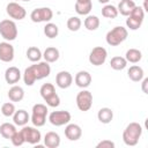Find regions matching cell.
<instances>
[{
  "label": "cell",
  "mask_w": 148,
  "mask_h": 148,
  "mask_svg": "<svg viewBox=\"0 0 148 148\" xmlns=\"http://www.w3.org/2000/svg\"><path fill=\"white\" fill-rule=\"evenodd\" d=\"M51 74V67L46 61H38L27 67L23 73V82L25 86H32L36 81L43 80Z\"/></svg>",
  "instance_id": "obj_1"
},
{
  "label": "cell",
  "mask_w": 148,
  "mask_h": 148,
  "mask_svg": "<svg viewBox=\"0 0 148 148\" xmlns=\"http://www.w3.org/2000/svg\"><path fill=\"white\" fill-rule=\"evenodd\" d=\"M142 135V126L139 123H130L123 132V141L126 146H136Z\"/></svg>",
  "instance_id": "obj_2"
},
{
  "label": "cell",
  "mask_w": 148,
  "mask_h": 148,
  "mask_svg": "<svg viewBox=\"0 0 148 148\" xmlns=\"http://www.w3.org/2000/svg\"><path fill=\"white\" fill-rule=\"evenodd\" d=\"M40 96L44 99V102L46 103L47 106L51 108H57L60 104V97L59 95L56 92V88L52 83H44L42 84L40 89H39Z\"/></svg>",
  "instance_id": "obj_3"
},
{
  "label": "cell",
  "mask_w": 148,
  "mask_h": 148,
  "mask_svg": "<svg viewBox=\"0 0 148 148\" xmlns=\"http://www.w3.org/2000/svg\"><path fill=\"white\" fill-rule=\"evenodd\" d=\"M128 36V31L123 25H117L108 31L105 36V40L110 46H118L124 40H126Z\"/></svg>",
  "instance_id": "obj_4"
},
{
  "label": "cell",
  "mask_w": 148,
  "mask_h": 148,
  "mask_svg": "<svg viewBox=\"0 0 148 148\" xmlns=\"http://www.w3.org/2000/svg\"><path fill=\"white\" fill-rule=\"evenodd\" d=\"M47 111L49 110H47L46 104H43V103H37L32 106L30 120L35 127H42L45 125Z\"/></svg>",
  "instance_id": "obj_5"
},
{
  "label": "cell",
  "mask_w": 148,
  "mask_h": 148,
  "mask_svg": "<svg viewBox=\"0 0 148 148\" xmlns=\"http://www.w3.org/2000/svg\"><path fill=\"white\" fill-rule=\"evenodd\" d=\"M17 27L13 20L6 18L0 22V35L7 42H13L17 37Z\"/></svg>",
  "instance_id": "obj_6"
},
{
  "label": "cell",
  "mask_w": 148,
  "mask_h": 148,
  "mask_svg": "<svg viewBox=\"0 0 148 148\" xmlns=\"http://www.w3.org/2000/svg\"><path fill=\"white\" fill-rule=\"evenodd\" d=\"M145 18V10L141 6H135L126 18V27L130 30H138Z\"/></svg>",
  "instance_id": "obj_7"
},
{
  "label": "cell",
  "mask_w": 148,
  "mask_h": 148,
  "mask_svg": "<svg viewBox=\"0 0 148 148\" xmlns=\"http://www.w3.org/2000/svg\"><path fill=\"white\" fill-rule=\"evenodd\" d=\"M75 102L80 111H83V112L89 111L92 106V94L87 89H82L81 91L77 92Z\"/></svg>",
  "instance_id": "obj_8"
},
{
  "label": "cell",
  "mask_w": 148,
  "mask_h": 148,
  "mask_svg": "<svg viewBox=\"0 0 148 148\" xmlns=\"http://www.w3.org/2000/svg\"><path fill=\"white\" fill-rule=\"evenodd\" d=\"M53 17V12L50 7H39L35 8L30 13V18L35 23H42V22H50Z\"/></svg>",
  "instance_id": "obj_9"
},
{
  "label": "cell",
  "mask_w": 148,
  "mask_h": 148,
  "mask_svg": "<svg viewBox=\"0 0 148 148\" xmlns=\"http://www.w3.org/2000/svg\"><path fill=\"white\" fill-rule=\"evenodd\" d=\"M72 119V116L68 111L66 110H59V111H52L49 114V121L53 126H64L67 125Z\"/></svg>",
  "instance_id": "obj_10"
},
{
  "label": "cell",
  "mask_w": 148,
  "mask_h": 148,
  "mask_svg": "<svg viewBox=\"0 0 148 148\" xmlns=\"http://www.w3.org/2000/svg\"><path fill=\"white\" fill-rule=\"evenodd\" d=\"M6 13L10 18L17 21H21L27 16V10L24 9V7L16 1H12L6 6Z\"/></svg>",
  "instance_id": "obj_11"
},
{
  "label": "cell",
  "mask_w": 148,
  "mask_h": 148,
  "mask_svg": "<svg viewBox=\"0 0 148 148\" xmlns=\"http://www.w3.org/2000/svg\"><path fill=\"white\" fill-rule=\"evenodd\" d=\"M108 51L103 46H95L89 53V62L94 66H101L106 61Z\"/></svg>",
  "instance_id": "obj_12"
},
{
  "label": "cell",
  "mask_w": 148,
  "mask_h": 148,
  "mask_svg": "<svg viewBox=\"0 0 148 148\" xmlns=\"http://www.w3.org/2000/svg\"><path fill=\"white\" fill-rule=\"evenodd\" d=\"M21 132L23 134L25 142H28L30 145H37L42 139V134H40L39 130H37L36 127L24 125V126H22Z\"/></svg>",
  "instance_id": "obj_13"
},
{
  "label": "cell",
  "mask_w": 148,
  "mask_h": 148,
  "mask_svg": "<svg viewBox=\"0 0 148 148\" xmlns=\"http://www.w3.org/2000/svg\"><path fill=\"white\" fill-rule=\"evenodd\" d=\"M15 50L10 42H1L0 43V60L3 62H10L14 59Z\"/></svg>",
  "instance_id": "obj_14"
},
{
  "label": "cell",
  "mask_w": 148,
  "mask_h": 148,
  "mask_svg": "<svg viewBox=\"0 0 148 148\" xmlns=\"http://www.w3.org/2000/svg\"><path fill=\"white\" fill-rule=\"evenodd\" d=\"M73 83V76L69 72L67 71H60L56 75V84L60 89H67L72 86Z\"/></svg>",
  "instance_id": "obj_15"
},
{
  "label": "cell",
  "mask_w": 148,
  "mask_h": 148,
  "mask_svg": "<svg viewBox=\"0 0 148 148\" xmlns=\"http://www.w3.org/2000/svg\"><path fill=\"white\" fill-rule=\"evenodd\" d=\"M65 136L69 141H76L82 136V128L77 124L68 123L65 127Z\"/></svg>",
  "instance_id": "obj_16"
},
{
  "label": "cell",
  "mask_w": 148,
  "mask_h": 148,
  "mask_svg": "<svg viewBox=\"0 0 148 148\" xmlns=\"http://www.w3.org/2000/svg\"><path fill=\"white\" fill-rule=\"evenodd\" d=\"M91 75L89 72L87 71H80L75 74V77H74V82L75 84L79 87V88H82V89H86L90 86L91 83Z\"/></svg>",
  "instance_id": "obj_17"
},
{
  "label": "cell",
  "mask_w": 148,
  "mask_h": 148,
  "mask_svg": "<svg viewBox=\"0 0 148 148\" xmlns=\"http://www.w3.org/2000/svg\"><path fill=\"white\" fill-rule=\"evenodd\" d=\"M22 74H21V71L15 67V66H10L8 67L6 71H5V80L8 84H15L20 81Z\"/></svg>",
  "instance_id": "obj_18"
},
{
  "label": "cell",
  "mask_w": 148,
  "mask_h": 148,
  "mask_svg": "<svg viewBox=\"0 0 148 148\" xmlns=\"http://www.w3.org/2000/svg\"><path fill=\"white\" fill-rule=\"evenodd\" d=\"M74 8L79 15H89L92 9V2L91 0H76Z\"/></svg>",
  "instance_id": "obj_19"
},
{
  "label": "cell",
  "mask_w": 148,
  "mask_h": 148,
  "mask_svg": "<svg viewBox=\"0 0 148 148\" xmlns=\"http://www.w3.org/2000/svg\"><path fill=\"white\" fill-rule=\"evenodd\" d=\"M30 120V116L29 113L23 110V109H20V110H16L13 114V121L16 126H24L28 124V121Z\"/></svg>",
  "instance_id": "obj_20"
},
{
  "label": "cell",
  "mask_w": 148,
  "mask_h": 148,
  "mask_svg": "<svg viewBox=\"0 0 148 148\" xmlns=\"http://www.w3.org/2000/svg\"><path fill=\"white\" fill-rule=\"evenodd\" d=\"M44 146L47 148H57L60 146V136L56 132H47L44 135Z\"/></svg>",
  "instance_id": "obj_21"
},
{
  "label": "cell",
  "mask_w": 148,
  "mask_h": 148,
  "mask_svg": "<svg viewBox=\"0 0 148 148\" xmlns=\"http://www.w3.org/2000/svg\"><path fill=\"white\" fill-rule=\"evenodd\" d=\"M127 76L130 77V80H132L133 82H140L143 77H145V72L142 69V67L138 66V65H133L128 68L127 71Z\"/></svg>",
  "instance_id": "obj_22"
},
{
  "label": "cell",
  "mask_w": 148,
  "mask_h": 148,
  "mask_svg": "<svg viewBox=\"0 0 148 148\" xmlns=\"http://www.w3.org/2000/svg\"><path fill=\"white\" fill-rule=\"evenodd\" d=\"M135 6L136 5L134 0H120L117 9H118V13H120L123 16H128Z\"/></svg>",
  "instance_id": "obj_23"
},
{
  "label": "cell",
  "mask_w": 148,
  "mask_h": 148,
  "mask_svg": "<svg viewBox=\"0 0 148 148\" xmlns=\"http://www.w3.org/2000/svg\"><path fill=\"white\" fill-rule=\"evenodd\" d=\"M59 50L54 46H49L45 49V51L43 52V58H44V61L49 62V64H52V62H56L58 59H59Z\"/></svg>",
  "instance_id": "obj_24"
},
{
  "label": "cell",
  "mask_w": 148,
  "mask_h": 148,
  "mask_svg": "<svg viewBox=\"0 0 148 148\" xmlns=\"http://www.w3.org/2000/svg\"><path fill=\"white\" fill-rule=\"evenodd\" d=\"M8 98L12 102H21L24 98V90L20 86L13 84V87L8 90Z\"/></svg>",
  "instance_id": "obj_25"
},
{
  "label": "cell",
  "mask_w": 148,
  "mask_h": 148,
  "mask_svg": "<svg viewBox=\"0 0 148 148\" xmlns=\"http://www.w3.org/2000/svg\"><path fill=\"white\" fill-rule=\"evenodd\" d=\"M97 119L102 124H110L113 119V111L110 108H101L97 112Z\"/></svg>",
  "instance_id": "obj_26"
},
{
  "label": "cell",
  "mask_w": 148,
  "mask_h": 148,
  "mask_svg": "<svg viewBox=\"0 0 148 148\" xmlns=\"http://www.w3.org/2000/svg\"><path fill=\"white\" fill-rule=\"evenodd\" d=\"M16 125L15 124H10V123H3L0 125V134L2 138L5 139H10L13 136V134L16 132Z\"/></svg>",
  "instance_id": "obj_27"
},
{
  "label": "cell",
  "mask_w": 148,
  "mask_h": 148,
  "mask_svg": "<svg viewBox=\"0 0 148 148\" xmlns=\"http://www.w3.org/2000/svg\"><path fill=\"white\" fill-rule=\"evenodd\" d=\"M84 28L89 31H95L98 29L99 27V18L96 15H87V17L84 18Z\"/></svg>",
  "instance_id": "obj_28"
},
{
  "label": "cell",
  "mask_w": 148,
  "mask_h": 148,
  "mask_svg": "<svg viewBox=\"0 0 148 148\" xmlns=\"http://www.w3.org/2000/svg\"><path fill=\"white\" fill-rule=\"evenodd\" d=\"M125 59L127 60V62L136 64L142 59V52L138 49H130V50L126 51Z\"/></svg>",
  "instance_id": "obj_29"
},
{
  "label": "cell",
  "mask_w": 148,
  "mask_h": 148,
  "mask_svg": "<svg viewBox=\"0 0 148 148\" xmlns=\"http://www.w3.org/2000/svg\"><path fill=\"white\" fill-rule=\"evenodd\" d=\"M110 66H111V68L114 69V71H123V69L126 68V66H127V60L125 59V57L116 56V57L111 58V60H110Z\"/></svg>",
  "instance_id": "obj_30"
},
{
  "label": "cell",
  "mask_w": 148,
  "mask_h": 148,
  "mask_svg": "<svg viewBox=\"0 0 148 148\" xmlns=\"http://www.w3.org/2000/svg\"><path fill=\"white\" fill-rule=\"evenodd\" d=\"M25 54H27V58L31 62H38V61H40V59L43 57L42 51L37 46H30V47H28Z\"/></svg>",
  "instance_id": "obj_31"
},
{
  "label": "cell",
  "mask_w": 148,
  "mask_h": 148,
  "mask_svg": "<svg viewBox=\"0 0 148 148\" xmlns=\"http://www.w3.org/2000/svg\"><path fill=\"white\" fill-rule=\"evenodd\" d=\"M44 35L47 37V38H56L58 35H59V28L56 23H52V22H47L44 27Z\"/></svg>",
  "instance_id": "obj_32"
},
{
  "label": "cell",
  "mask_w": 148,
  "mask_h": 148,
  "mask_svg": "<svg viewBox=\"0 0 148 148\" xmlns=\"http://www.w3.org/2000/svg\"><path fill=\"white\" fill-rule=\"evenodd\" d=\"M118 9L116 6L113 5H110V3H106L104 5V7L102 8V15L105 17V18H116L118 16Z\"/></svg>",
  "instance_id": "obj_33"
},
{
  "label": "cell",
  "mask_w": 148,
  "mask_h": 148,
  "mask_svg": "<svg viewBox=\"0 0 148 148\" xmlns=\"http://www.w3.org/2000/svg\"><path fill=\"white\" fill-rule=\"evenodd\" d=\"M66 25L69 31H77V30H80V28L82 25V21L80 20L79 16H72L67 20Z\"/></svg>",
  "instance_id": "obj_34"
},
{
  "label": "cell",
  "mask_w": 148,
  "mask_h": 148,
  "mask_svg": "<svg viewBox=\"0 0 148 148\" xmlns=\"http://www.w3.org/2000/svg\"><path fill=\"white\" fill-rule=\"evenodd\" d=\"M15 111H16V109H15V105L13 102H6L1 105V113L5 117H13Z\"/></svg>",
  "instance_id": "obj_35"
},
{
  "label": "cell",
  "mask_w": 148,
  "mask_h": 148,
  "mask_svg": "<svg viewBox=\"0 0 148 148\" xmlns=\"http://www.w3.org/2000/svg\"><path fill=\"white\" fill-rule=\"evenodd\" d=\"M9 140L12 141L13 146H15V147H20V146H22V145L25 142V140H24L23 134H22V132H21V131H16Z\"/></svg>",
  "instance_id": "obj_36"
},
{
  "label": "cell",
  "mask_w": 148,
  "mask_h": 148,
  "mask_svg": "<svg viewBox=\"0 0 148 148\" xmlns=\"http://www.w3.org/2000/svg\"><path fill=\"white\" fill-rule=\"evenodd\" d=\"M114 146H116L114 142L111 141V140H109V139H104V140L99 141V142L96 145L97 148H114Z\"/></svg>",
  "instance_id": "obj_37"
},
{
  "label": "cell",
  "mask_w": 148,
  "mask_h": 148,
  "mask_svg": "<svg viewBox=\"0 0 148 148\" xmlns=\"http://www.w3.org/2000/svg\"><path fill=\"white\" fill-rule=\"evenodd\" d=\"M142 83H141V89L145 94H148V90H147V84H148V79L147 77H143L142 80Z\"/></svg>",
  "instance_id": "obj_38"
},
{
  "label": "cell",
  "mask_w": 148,
  "mask_h": 148,
  "mask_svg": "<svg viewBox=\"0 0 148 148\" xmlns=\"http://www.w3.org/2000/svg\"><path fill=\"white\" fill-rule=\"evenodd\" d=\"M109 1H110V0H98V2H99V3H104V5L109 3Z\"/></svg>",
  "instance_id": "obj_39"
},
{
  "label": "cell",
  "mask_w": 148,
  "mask_h": 148,
  "mask_svg": "<svg viewBox=\"0 0 148 148\" xmlns=\"http://www.w3.org/2000/svg\"><path fill=\"white\" fill-rule=\"evenodd\" d=\"M21 1H30V0H21Z\"/></svg>",
  "instance_id": "obj_40"
},
{
  "label": "cell",
  "mask_w": 148,
  "mask_h": 148,
  "mask_svg": "<svg viewBox=\"0 0 148 148\" xmlns=\"http://www.w3.org/2000/svg\"><path fill=\"white\" fill-rule=\"evenodd\" d=\"M143 1H148V0H143Z\"/></svg>",
  "instance_id": "obj_41"
},
{
  "label": "cell",
  "mask_w": 148,
  "mask_h": 148,
  "mask_svg": "<svg viewBox=\"0 0 148 148\" xmlns=\"http://www.w3.org/2000/svg\"><path fill=\"white\" fill-rule=\"evenodd\" d=\"M15 1H17V0H15Z\"/></svg>",
  "instance_id": "obj_42"
}]
</instances>
